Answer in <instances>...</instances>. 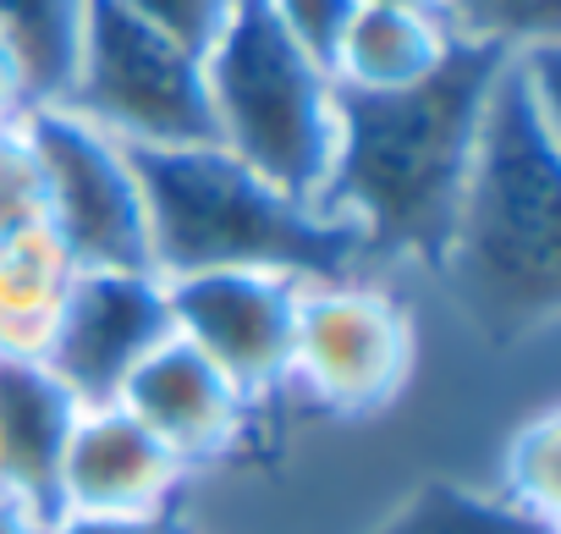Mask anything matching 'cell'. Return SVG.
<instances>
[{"label":"cell","mask_w":561,"mask_h":534,"mask_svg":"<svg viewBox=\"0 0 561 534\" xmlns=\"http://www.w3.org/2000/svg\"><path fill=\"white\" fill-rule=\"evenodd\" d=\"M561 39L512 50L490 83L435 282L462 320L523 348L561 315Z\"/></svg>","instance_id":"obj_1"},{"label":"cell","mask_w":561,"mask_h":534,"mask_svg":"<svg viewBox=\"0 0 561 534\" xmlns=\"http://www.w3.org/2000/svg\"><path fill=\"white\" fill-rule=\"evenodd\" d=\"M506 50L451 45L446 67L402 94H342V138L320 204L342 215L380 276H435L479 116Z\"/></svg>","instance_id":"obj_2"},{"label":"cell","mask_w":561,"mask_h":534,"mask_svg":"<svg viewBox=\"0 0 561 534\" xmlns=\"http://www.w3.org/2000/svg\"><path fill=\"white\" fill-rule=\"evenodd\" d=\"M133 166L149 215V259L165 282L198 271H275L304 287L380 276L342 215L264 182L220 144L133 149Z\"/></svg>","instance_id":"obj_3"},{"label":"cell","mask_w":561,"mask_h":534,"mask_svg":"<svg viewBox=\"0 0 561 534\" xmlns=\"http://www.w3.org/2000/svg\"><path fill=\"white\" fill-rule=\"evenodd\" d=\"M204 89L215 144L226 155L320 204L342 138V89L331 67L304 56L259 0H237L226 34L204 56Z\"/></svg>","instance_id":"obj_4"},{"label":"cell","mask_w":561,"mask_h":534,"mask_svg":"<svg viewBox=\"0 0 561 534\" xmlns=\"http://www.w3.org/2000/svg\"><path fill=\"white\" fill-rule=\"evenodd\" d=\"M67 111L127 149L215 144L204 56L138 23L122 0H94Z\"/></svg>","instance_id":"obj_5"},{"label":"cell","mask_w":561,"mask_h":534,"mask_svg":"<svg viewBox=\"0 0 561 534\" xmlns=\"http://www.w3.org/2000/svg\"><path fill=\"white\" fill-rule=\"evenodd\" d=\"M413 364L419 326L386 276L304 287L287 391H304V402L331 419H375L408 391Z\"/></svg>","instance_id":"obj_6"},{"label":"cell","mask_w":561,"mask_h":534,"mask_svg":"<svg viewBox=\"0 0 561 534\" xmlns=\"http://www.w3.org/2000/svg\"><path fill=\"white\" fill-rule=\"evenodd\" d=\"M23 127L45 177V226L78 271H154L133 149L67 105L28 111Z\"/></svg>","instance_id":"obj_7"},{"label":"cell","mask_w":561,"mask_h":534,"mask_svg":"<svg viewBox=\"0 0 561 534\" xmlns=\"http://www.w3.org/2000/svg\"><path fill=\"white\" fill-rule=\"evenodd\" d=\"M165 298L171 337L198 348L253 408L287 391L304 282L275 271H198L171 276Z\"/></svg>","instance_id":"obj_8"},{"label":"cell","mask_w":561,"mask_h":534,"mask_svg":"<svg viewBox=\"0 0 561 534\" xmlns=\"http://www.w3.org/2000/svg\"><path fill=\"white\" fill-rule=\"evenodd\" d=\"M165 337L171 298L160 271H78L45 370L78 397V408H105Z\"/></svg>","instance_id":"obj_9"},{"label":"cell","mask_w":561,"mask_h":534,"mask_svg":"<svg viewBox=\"0 0 561 534\" xmlns=\"http://www.w3.org/2000/svg\"><path fill=\"white\" fill-rule=\"evenodd\" d=\"M187 474L231 457L253 424V402L182 337H165L116 397Z\"/></svg>","instance_id":"obj_10"},{"label":"cell","mask_w":561,"mask_h":534,"mask_svg":"<svg viewBox=\"0 0 561 534\" xmlns=\"http://www.w3.org/2000/svg\"><path fill=\"white\" fill-rule=\"evenodd\" d=\"M193 474L122 408H83L61 457L56 512H165L182 507Z\"/></svg>","instance_id":"obj_11"},{"label":"cell","mask_w":561,"mask_h":534,"mask_svg":"<svg viewBox=\"0 0 561 534\" xmlns=\"http://www.w3.org/2000/svg\"><path fill=\"white\" fill-rule=\"evenodd\" d=\"M78 413V397L45 370V359L0 353V496L39 523L56 518L61 457Z\"/></svg>","instance_id":"obj_12"},{"label":"cell","mask_w":561,"mask_h":534,"mask_svg":"<svg viewBox=\"0 0 561 534\" xmlns=\"http://www.w3.org/2000/svg\"><path fill=\"white\" fill-rule=\"evenodd\" d=\"M451 34L440 18L397 12V7H358L336 56L331 78L342 94H402L435 78L451 56Z\"/></svg>","instance_id":"obj_13"},{"label":"cell","mask_w":561,"mask_h":534,"mask_svg":"<svg viewBox=\"0 0 561 534\" xmlns=\"http://www.w3.org/2000/svg\"><path fill=\"white\" fill-rule=\"evenodd\" d=\"M78 264L56 242L50 226L0 237V353L12 359H45L61 304L72 293Z\"/></svg>","instance_id":"obj_14"},{"label":"cell","mask_w":561,"mask_h":534,"mask_svg":"<svg viewBox=\"0 0 561 534\" xmlns=\"http://www.w3.org/2000/svg\"><path fill=\"white\" fill-rule=\"evenodd\" d=\"M89 12L94 0H0V45L12 50L34 111L67 105L89 39Z\"/></svg>","instance_id":"obj_15"},{"label":"cell","mask_w":561,"mask_h":534,"mask_svg":"<svg viewBox=\"0 0 561 534\" xmlns=\"http://www.w3.org/2000/svg\"><path fill=\"white\" fill-rule=\"evenodd\" d=\"M358 534H561V523H545V518L512 507L490 485L430 474Z\"/></svg>","instance_id":"obj_16"},{"label":"cell","mask_w":561,"mask_h":534,"mask_svg":"<svg viewBox=\"0 0 561 534\" xmlns=\"http://www.w3.org/2000/svg\"><path fill=\"white\" fill-rule=\"evenodd\" d=\"M556 446H561V413L539 408L534 419H523L506 435L490 490L506 496L512 507L545 518V523H561V457H556Z\"/></svg>","instance_id":"obj_17"},{"label":"cell","mask_w":561,"mask_h":534,"mask_svg":"<svg viewBox=\"0 0 561 534\" xmlns=\"http://www.w3.org/2000/svg\"><path fill=\"white\" fill-rule=\"evenodd\" d=\"M440 23L457 45L512 56L561 39V0H440Z\"/></svg>","instance_id":"obj_18"},{"label":"cell","mask_w":561,"mask_h":534,"mask_svg":"<svg viewBox=\"0 0 561 534\" xmlns=\"http://www.w3.org/2000/svg\"><path fill=\"white\" fill-rule=\"evenodd\" d=\"M45 226V177L28 127H0V237Z\"/></svg>","instance_id":"obj_19"},{"label":"cell","mask_w":561,"mask_h":534,"mask_svg":"<svg viewBox=\"0 0 561 534\" xmlns=\"http://www.w3.org/2000/svg\"><path fill=\"white\" fill-rule=\"evenodd\" d=\"M122 7H127L138 23H149L154 34L176 39L182 50L209 56L215 39L226 34L231 12H237V0H122Z\"/></svg>","instance_id":"obj_20"},{"label":"cell","mask_w":561,"mask_h":534,"mask_svg":"<svg viewBox=\"0 0 561 534\" xmlns=\"http://www.w3.org/2000/svg\"><path fill=\"white\" fill-rule=\"evenodd\" d=\"M259 7L270 12V23L287 34L304 56H314L320 67H331L353 12H358V0H259Z\"/></svg>","instance_id":"obj_21"},{"label":"cell","mask_w":561,"mask_h":534,"mask_svg":"<svg viewBox=\"0 0 561 534\" xmlns=\"http://www.w3.org/2000/svg\"><path fill=\"white\" fill-rule=\"evenodd\" d=\"M45 534H193L182 507L165 512H56L45 518Z\"/></svg>","instance_id":"obj_22"},{"label":"cell","mask_w":561,"mask_h":534,"mask_svg":"<svg viewBox=\"0 0 561 534\" xmlns=\"http://www.w3.org/2000/svg\"><path fill=\"white\" fill-rule=\"evenodd\" d=\"M28 111H34V105H28V83H23L12 50L0 45V127H18Z\"/></svg>","instance_id":"obj_23"},{"label":"cell","mask_w":561,"mask_h":534,"mask_svg":"<svg viewBox=\"0 0 561 534\" xmlns=\"http://www.w3.org/2000/svg\"><path fill=\"white\" fill-rule=\"evenodd\" d=\"M0 534H45V523H39L34 512H23L18 501L0 496Z\"/></svg>","instance_id":"obj_24"},{"label":"cell","mask_w":561,"mask_h":534,"mask_svg":"<svg viewBox=\"0 0 561 534\" xmlns=\"http://www.w3.org/2000/svg\"><path fill=\"white\" fill-rule=\"evenodd\" d=\"M358 7H397V12H424V18H440V0H358Z\"/></svg>","instance_id":"obj_25"}]
</instances>
